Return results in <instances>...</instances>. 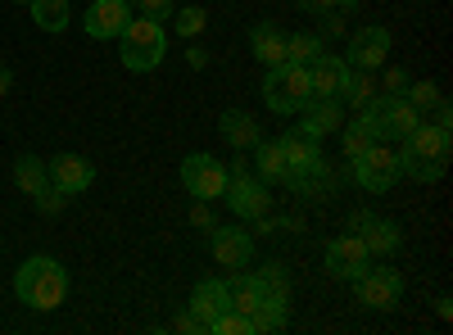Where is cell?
<instances>
[{
	"mask_svg": "<svg viewBox=\"0 0 453 335\" xmlns=\"http://www.w3.org/2000/svg\"><path fill=\"white\" fill-rule=\"evenodd\" d=\"M14 294H19L27 308L50 313V308L64 304V294H68V272L55 263V258L36 254V258H27V263L19 268V277H14Z\"/></svg>",
	"mask_w": 453,
	"mask_h": 335,
	"instance_id": "1",
	"label": "cell"
},
{
	"mask_svg": "<svg viewBox=\"0 0 453 335\" xmlns=\"http://www.w3.org/2000/svg\"><path fill=\"white\" fill-rule=\"evenodd\" d=\"M309 100H313V91H309V68L304 64L268 68V78H263V104H268L273 114H299Z\"/></svg>",
	"mask_w": 453,
	"mask_h": 335,
	"instance_id": "2",
	"label": "cell"
},
{
	"mask_svg": "<svg viewBox=\"0 0 453 335\" xmlns=\"http://www.w3.org/2000/svg\"><path fill=\"white\" fill-rule=\"evenodd\" d=\"M119 42H123V64H127L132 72H150V68L164 64L168 32H164V23H155V19H132V23L123 27Z\"/></svg>",
	"mask_w": 453,
	"mask_h": 335,
	"instance_id": "3",
	"label": "cell"
},
{
	"mask_svg": "<svg viewBox=\"0 0 453 335\" xmlns=\"http://www.w3.org/2000/svg\"><path fill=\"white\" fill-rule=\"evenodd\" d=\"M363 118H367V127L376 132V136H390V141H403L412 127L422 123V114L412 109L403 95H386V91H376L367 104H363Z\"/></svg>",
	"mask_w": 453,
	"mask_h": 335,
	"instance_id": "4",
	"label": "cell"
},
{
	"mask_svg": "<svg viewBox=\"0 0 453 335\" xmlns=\"http://www.w3.org/2000/svg\"><path fill=\"white\" fill-rule=\"evenodd\" d=\"M222 200L226 209H232L236 217H268L273 213V195H268V181H258V177H245V168L236 172H226V186H222Z\"/></svg>",
	"mask_w": 453,
	"mask_h": 335,
	"instance_id": "5",
	"label": "cell"
},
{
	"mask_svg": "<svg viewBox=\"0 0 453 335\" xmlns=\"http://www.w3.org/2000/svg\"><path fill=\"white\" fill-rule=\"evenodd\" d=\"M354 177H358L363 191H390L399 181V150H390L386 141H372L354 159Z\"/></svg>",
	"mask_w": 453,
	"mask_h": 335,
	"instance_id": "6",
	"label": "cell"
},
{
	"mask_svg": "<svg viewBox=\"0 0 453 335\" xmlns=\"http://www.w3.org/2000/svg\"><path fill=\"white\" fill-rule=\"evenodd\" d=\"M354 286H358V300L367 308H376V313H386V308H395L403 300V277L395 268H363L354 277Z\"/></svg>",
	"mask_w": 453,
	"mask_h": 335,
	"instance_id": "7",
	"label": "cell"
},
{
	"mask_svg": "<svg viewBox=\"0 0 453 335\" xmlns=\"http://www.w3.org/2000/svg\"><path fill=\"white\" fill-rule=\"evenodd\" d=\"M181 186L196 200H209L213 204L222 195V186H226V168L218 159H209V155H186L181 159Z\"/></svg>",
	"mask_w": 453,
	"mask_h": 335,
	"instance_id": "8",
	"label": "cell"
},
{
	"mask_svg": "<svg viewBox=\"0 0 453 335\" xmlns=\"http://www.w3.org/2000/svg\"><path fill=\"white\" fill-rule=\"evenodd\" d=\"M46 177H50L55 191L68 200V195H82V191H91L96 168H91V159H82V155H55V159L46 164Z\"/></svg>",
	"mask_w": 453,
	"mask_h": 335,
	"instance_id": "9",
	"label": "cell"
},
{
	"mask_svg": "<svg viewBox=\"0 0 453 335\" xmlns=\"http://www.w3.org/2000/svg\"><path fill=\"white\" fill-rule=\"evenodd\" d=\"M132 0H91L87 10V36H96V42H104V36H123V27L132 23Z\"/></svg>",
	"mask_w": 453,
	"mask_h": 335,
	"instance_id": "10",
	"label": "cell"
},
{
	"mask_svg": "<svg viewBox=\"0 0 453 335\" xmlns=\"http://www.w3.org/2000/svg\"><path fill=\"white\" fill-rule=\"evenodd\" d=\"M345 82H349V64L340 55H318L309 64V91H313V100H340V95H345Z\"/></svg>",
	"mask_w": 453,
	"mask_h": 335,
	"instance_id": "11",
	"label": "cell"
},
{
	"mask_svg": "<svg viewBox=\"0 0 453 335\" xmlns=\"http://www.w3.org/2000/svg\"><path fill=\"white\" fill-rule=\"evenodd\" d=\"M367 245L349 232V236H335L331 245H326V272L331 277H340V281H354L363 268H367Z\"/></svg>",
	"mask_w": 453,
	"mask_h": 335,
	"instance_id": "12",
	"label": "cell"
},
{
	"mask_svg": "<svg viewBox=\"0 0 453 335\" xmlns=\"http://www.w3.org/2000/svg\"><path fill=\"white\" fill-rule=\"evenodd\" d=\"M349 232L367 245V254H395V249L403 245V236H399L395 222L372 217V213H354V217H349Z\"/></svg>",
	"mask_w": 453,
	"mask_h": 335,
	"instance_id": "13",
	"label": "cell"
},
{
	"mask_svg": "<svg viewBox=\"0 0 453 335\" xmlns=\"http://www.w3.org/2000/svg\"><path fill=\"white\" fill-rule=\"evenodd\" d=\"M390 59V32L386 27H358L354 32V42H349V68H381Z\"/></svg>",
	"mask_w": 453,
	"mask_h": 335,
	"instance_id": "14",
	"label": "cell"
},
{
	"mask_svg": "<svg viewBox=\"0 0 453 335\" xmlns=\"http://www.w3.org/2000/svg\"><path fill=\"white\" fill-rule=\"evenodd\" d=\"M213 258L222 268H245L254 258V240L245 227H213Z\"/></svg>",
	"mask_w": 453,
	"mask_h": 335,
	"instance_id": "15",
	"label": "cell"
},
{
	"mask_svg": "<svg viewBox=\"0 0 453 335\" xmlns=\"http://www.w3.org/2000/svg\"><path fill=\"white\" fill-rule=\"evenodd\" d=\"M403 150L422 155V159H444V164H449V150H453L449 127H440V123H418V127L403 136Z\"/></svg>",
	"mask_w": 453,
	"mask_h": 335,
	"instance_id": "16",
	"label": "cell"
},
{
	"mask_svg": "<svg viewBox=\"0 0 453 335\" xmlns=\"http://www.w3.org/2000/svg\"><path fill=\"white\" fill-rule=\"evenodd\" d=\"M226 308H232V304H226V286H222V281H200L196 294H191V308H186V313L200 322V331H209L213 317L226 313Z\"/></svg>",
	"mask_w": 453,
	"mask_h": 335,
	"instance_id": "17",
	"label": "cell"
},
{
	"mask_svg": "<svg viewBox=\"0 0 453 335\" xmlns=\"http://www.w3.org/2000/svg\"><path fill=\"white\" fill-rule=\"evenodd\" d=\"M218 132H222V141L232 145V150H254V145L263 141L258 123L245 114V109H226V114L218 118Z\"/></svg>",
	"mask_w": 453,
	"mask_h": 335,
	"instance_id": "18",
	"label": "cell"
},
{
	"mask_svg": "<svg viewBox=\"0 0 453 335\" xmlns=\"http://www.w3.org/2000/svg\"><path fill=\"white\" fill-rule=\"evenodd\" d=\"M340 123H345V100H309L304 104V123H299V127L322 141V136L340 132Z\"/></svg>",
	"mask_w": 453,
	"mask_h": 335,
	"instance_id": "19",
	"label": "cell"
},
{
	"mask_svg": "<svg viewBox=\"0 0 453 335\" xmlns=\"http://www.w3.org/2000/svg\"><path fill=\"white\" fill-rule=\"evenodd\" d=\"M250 50H254L258 64H268V68L286 64V36H281V27L277 23H258L250 32Z\"/></svg>",
	"mask_w": 453,
	"mask_h": 335,
	"instance_id": "20",
	"label": "cell"
},
{
	"mask_svg": "<svg viewBox=\"0 0 453 335\" xmlns=\"http://www.w3.org/2000/svg\"><path fill=\"white\" fill-rule=\"evenodd\" d=\"M326 181H331V172H326V159H322V155L286 172V186H295L299 195H318V191H326Z\"/></svg>",
	"mask_w": 453,
	"mask_h": 335,
	"instance_id": "21",
	"label": "cell"
},
{
	"mask_svg": "<svg viewBox=\"0 0 453 335\" xmlns=\"http://www.w3.org/2000/svg\"><path fill=\"white\" fill-rule=\"evenodd\" d=\"M245 322H250V331H281V326L290 322V313H286V294H263L258 308H254Z\"/></svg>",
	"mask_w": 453,
	"mask_h": 335,
	"instance_id": "22",
	"label": "cell"
},
{
	"mask_svg": "<svg viewBox=\"0 0 453 335\" xmlns=\"http://www.w3.org/2000/svg\"><path fill=\"white\" fill-rule=\"evenodd\" d=\"M281 155H286V164H290V168H299V164L318 159V155H322V145H318V136H313V132L290 127V132L281 136Z\"/></svg>",
	"mask_w": 453,
	"mask_h": 335,
	"instance_id": "23",
	"label": "cell"
},
{
	"mask_svg": "<svg viewBox=\"0 0 453 335\" xmlns=\"http://www.w3.org/2000/svg\"><path fill=\"white\" fill-rule=\"evenodd\" d=\"M222 286H226V304H232L236 313H245V317H250V313L258 308V286H254V277H245L241 268H236L232 277H226Z\"/></svg>",
	"mask_w": 453,
	"mask_h": 335,
	"instance_id": "24",
	"label": "cell"
},
{
	"mask_svg": "<svg viewBox=\"0 0 453 335\" xmlns=\"http://www.w3.org/2000/svg\"><path fill=\"white\" fill-rule=\"evenodd\" d=\"M254 155H258V181H286L290 164L281 155V141H258Z\"/></svg>",
	"mask_w": 453,
	"mask_h": 335,
	"instance_id": "25",
	"label": "cell"
},
{
	"mask_svg": "<svg viewBox=\"0 0 453 335\" xmlns=\"http://www.w3.org/2000/svg\"><path fill=\"white\" fill-rule=\"evenodd\" d=\"M444 159H422L412 150H399V177H412V181H440L444 177Z\"/></svg>",
	"mask_w": 453,
	"mask_h": 335,
	"instance_id": "26",
	"label": "cell"
},
{
	"mask_svg": "<svg viewBox=\"0 0 453 335\" xmlns=\"http://www.w3.org/2000/svg\"><path fill=\"white\" fill-rule=\"evenodd\" d=\"M32 5V23L42 32H64L68 27V0H27Z\"/></svg>",
	"mask_w": 453,
	"mask_h": 335,
	"instance_id": "27",
	"label": "cell"
},
{
	"mask_svg": "<svg viewBox=\"0 0 453 335\" xmlns=\"http://www.w3.org/2000/svg\"><path fill=\"white\" fill-rule=\"evenodd\" d=\"M372 141H381V136H376V132L367 127V118H363V114H358L354 123H340V145H345V159H358Z\"/></svg>",
	"mask_w": 453,
	"mask_h": 335,
	"instance_id": "28",
	"label": "cell"
},
{
	"mask_svg": "<svg viewBox=\"0 0 453 335\" xmlns=\"http://www.w3.org/2000/svg\"><path fill=\"white\" fill-rule=\"evenodd\" d=\"M14 181H19V191H23V195H36L42 186H50L46 164H42V159H32V155H23V159L14 164Z\"/></svg>",
	"mask_w": 453,
	"mask_h": 335,
	"instance_id": "29",
	"label": "cell"
},
{
	"mask_svg": "<svg viewBox=\"0 0 453 335\" xmlns=\"http://www.w3.org/2000/svg\"><path fill=\"white\" fill-rule=\"evenodd\" d=\"M322 55V36H313V32H295V36H286V64H313Z\"/></svg>",
	"mask_w": 453,
	"mask_h": 335,
	"instance_id": "30",
	"label": "cell"
},
{
	"mask_svg": "<svg viewBox=\"0 0 453 335\" xmlns=\"http://www.w3.org/2000/svg\"><path fill=\"white\" fill-rule=\"evenodd\" d=\"M209 27V14L200 5H186V10H173V32L186 36V42H196V36Z\"/></svg>",
	"mask_w": 453,
	"mask_h": 335,
	"instance_id": "31",
	"label": "cell"
},
{
	"mask_svg": "<svg viewBox=\"0 0 453 335\" xmlns=\"http://www.w3.org/2000/svg\"><path fill=\"white\" fill-rule=\"evenodd\" d=\"M376 95V82H372V72L367 68H349V82H345V95L340 100H349L354 109H363L367 100Z\"/></svg>",
	"mask_w": 453,
	"mask_h": 335,
	"instance_id": "32",
	"label": "cell"
},
{
	"mask_svg": "<svg viewBox=\"0 0 453 335\" xmlns=\"http://www.w3.org/2000/svg\"><path fill=\"white\" fill-rule=\"evenodd\" d=\"M254 286H258V300H263V294H286V300H290V277H286L281 263H268L254 277Z\"/></svg>",
	"mask_w": 453,
	"mask_h": 335,
	"instance_id": "33",
	"label": "cell"
},
{
	"mask_svg": "<svg viewBox=\"0 0 453 335\" xmlns=\"http://www.w3.org/2000/svg\"><path fill=\"white\" fill-rule=\"evenodd\" d=\"M403 100H408L412 109H418V114H426V109H435L444 95H440V87H435V82H412V87L403 91Z\"/></svg>",
	"mask_w": 453,
	"mask_h": 335,
	"instance_id": "34",
	"label": "cell"
},
{
	"mask_svg": "<svg viewBox=\"0 0 453 335\" xmlns=\"http://www.w3.org/2000/svg\"><path fill=\"white\" fill-rule=\"evenodd\" d=\"M141 10V19H155V23H168L173 19V0H132Z\"/></svg>",
	"mask_w": 453,
	"mask_h": 335,
	"instance_id": "35",
	"label": "cell"
},
{
	"mask_svg": "<svg viewBox=\"0 0 453 335\" xmlns=\"http://www.w3.org/2000/svg\"><path fill=\"white\" fill-rule=\"evenodd\" d=\"M381 91H386V95H403V91H408V72H403V68H390L386 82H381Z\"/></svg>",
	"mask_w": 453,
	"mask_h": 335,
	"instance_id": "36",
	"label": "cell"
},
{
	"mask_svg": "<svg viewBox=\"0 0 453 335\" xmlns=\"http://www.w3.org/2000/svg\"><path fill=\"white\" fill-rule=\"evenodd\" d=\"M191 222H196V227H209V232H213V209H209V200H196Z\"/></svg>",
	"mask_w": 453,
	"mask_h": 335,
	"instance_id": "37",
	"label": "cell"
},
{
	"mask_svg": "<svg viewBox=\"0 0 453 335\" xmlns=\"http://www.w3.org/2000/svg\"><path fill=\"white\" fill-rule=\"evenodd\" d=\"M36 204H42V213H55L59 209V191L55 186H42V191H36Z\"/></svg>",
	"mask_w": 453,
	"mask_h": 335,
	"instance_id": "38",
	"label": "cell"
},
{
	"mask_svg": "<svg viewBox=\"0 0 453 335\" xmlns=\"http://www.w3.org/2000/svg\"><path fill=\"white\" fill-rule=\"evenodd\" d=\"M299 5H304L309 14H331V10H335V0H299Z\"/></svg>",
	"mask_w": 453,
	"mask_h": 335,
	"instance_id": "39",
	"label": "cell"
},
{
	"mask_svg": "<svg viewBox=\"0 0 453 335\" xmlns=\"http://www.w3.org/2000/svg\"><path fill=\"white\" fill-rule=\"evenodd\" d=\"M173 326H177V331H186V335H196V331H200V322H196L191 313H181V317H177Z\"/></svg>",
	"mask_w": 453,
	"mask_h": 335,
	"instance_id": "40",
	"label": "cell"
},
{
	"mask_svg": "<svg viewBox=\"0 0 453 335\" xmlns=\"http://www.w3.org/2000/svg\"><path fill=\"white\" fill-rule=\"evenodd\" d=\"M10 91V68H0V95Z\"/></svg>",
	"mask_w": 453,
	"mask_h": 335,
	"instance_id": "41",
	"label": "cell"
}]
</instances>
